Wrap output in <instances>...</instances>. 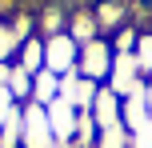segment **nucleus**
<instances>
[{"instance_id":"1a4fd4ad","label":"nucleus","mask_w":152,"mask_h":148,"mask_svg":"<svg viewBox=\"0 0 152 148\" xmlns=\"http://www.w3.org/2000/svg\"><path fill=\"white\" fill-rule=\"evenodd\" d=\"M148 116H152V80H148Z\"/></svg>"},{"instance_id":"6e6552de","label":"nucleus","mask_w":152,"mask_h":148,"mask_svg":"<svg viewBox=\"0 0 152 148\" xmlns=\"http://www.w3.org/2000/svg\"><path fill=\"white\" fill-rule=\"evenodd\" d=\"M128 148H152V120L136 132H128Z\"/></svg>"},{"instance_id":"39448f33","label":"nucleus","mask_w":152,"mask_h":148,"mask_svg":"<svg viewBox=\"0 0 152 148\" xmlns=\"http://www.w3.org/2000/svg\"><path fill=\"white\" fill-rule=\"evenodd\" d=\"M76 60H80V52H76V40H72V36H56L52 44L44 48V64H48L52 72H68Z\"/></svg>"},{"instance_id":"0eeeda50","label":"nucleus","mask_w":152,"mask_h":148,"mask_svg":"<svg viewBox=\"0 0 152 148\" xmlns=\"http://www.w3.org/2000/svg\"><path fill=\"white\" fill-rule=\"evenodd\" d=\"M36 64H44V44L28 40V44H24V68H36Z\"/></svg>"},{"instance_id":"7ed1b4c3","label":"nucleus","mask_w":152,"mask_h":148,"mask_svg":"<svg viewBox=\"0 0 152 148\" xmlns=\"http://www.w3.org/2000/svg\"><path fill=\"white\" fill-rule=\"evenodd\" d=\"M88 116L96 120L100 132H104V128H116L120 124V96H116L112 88H100L96 100H92V108H88Z\"/></svg>"},{"instance_id":"20e7f679","label":"nucleus","mask_w":152,"mask_h":148,"mask_svg":"<svg viewBox=\"0 0 152 148\" xmlns=\"http://www.w3.org/2000/svg\"><path fill=\"white\" fill-rule=\"evenodd\" d=\"M76 120H80V112H76L64 96H56V100L48 104V124H52V136H56V140L76 136Z\"/></svg>"},{"instance_id":"f257e3e1","label":"nucleus","mask_w":152,"mask_h":148,"mask_svg":"<svg viewBox=\"0 0 152 148\" xmlns=\"http://www.w3.org/2000/svg\"><path fill=\"white\" fill-rule=\"evenodd\" d=\"M112 60H116L112 44H104V40H88L76 64H80V76L96 84V80H108V72H112Z\"/></svg>"},{"instance_id":"423d86ee","label":"nucleus","mask_w":152,"mask_h":148,"mask_svg":"<svg viewBox=\"0 0 152 148\" xmlns=\"http://www.w3.org/2000/svg\"><path fill=\"white\" fill-rule=\"evenodd\" d=\"M136 68H140V76H144V72H152V36H140L136 40Z\"/></svg>"},{"instance_id":"f03ea898","label":"nucleus","mask_w":152,"mask_h":148,"mask_svg":"<svg viewBox=\"0 0 152 148\" xmlns=\"http://www.w3.org/2000/svg\"><path fill=\"white\" fill-rule=\"evenodd\" d=\"M52 124H48V108L32 104L24 112V148H52Z\"/></svg>"}]
</instances>
